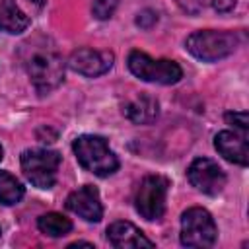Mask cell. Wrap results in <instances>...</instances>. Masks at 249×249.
Instances as JSON below:
<instances>
[{"instance_id":"obj_22","label":"cell","mask_w":249,"mask_h":249,"mask_svg":"<svg viewBox=\"0 0 249 249\" xmlns=\"http://www.w3.org/2000/svg\"><path fill=\"white\" fill-rule=\"evenodd\" d=\"M74 247H93V245L88 243V241H76V243H70L68 245V249H74Z\"/></svg>"},{"instance_id":"obj_23","label":"cell","mask_w":249,"mask_h":249,"mask_svg":"<svg viewBox=\"0 0 249 249\" xmlns=\"http://www.w3.org/2000/svg\"><path fill=\"white\" fill-rule=\"evenodd\" d=\"M29 2H31V4H35L37 8H41V6L45 4V0H29Z\"/></svg>"},{"instance_id":"obj_8","label":"cell","mask_w":249,"mask_h":249,"mask_svg":"<svg viewBox=\"0 0 249 249\" xmlns=\"http://www.w3.org/2000/svg\"><path fill=\"white\" fill-rule=\"evenodd\" d=\"M187 177L189 183L208 195V196H216L222 193V189L226 187V173L224 169L210 158H196L191 161L189 169H187Z\"/></svg>"},{"instance_id":"obj_24","label":"cell","mask_w":249,"mask_h":249,"mask_svg":"<svg viewBox=\"0 0 249 249\" xmlns=\"http://www.w3.org/2000/svg\"><path fill=\"white\" fill-rule=\"evenodd\" d=\"M2 158H4V150H2V146H0V161H2Z\"/></svg>"},{"instance_id":"obj_19","label":"cell","mask_w":249,"mask_h":249,"mask_svg":"<svg viewBox=\"0 0 249 249\" xmlns=\"http://www.w3.org/2000/svg\"><path fill=\"white\" fill-rule=\"evenodd\" d=\"M156 21H158V14L154 10H142L136 18V25H140L142 29H150Z\"/></svg>"},{"instance_id":"obj_20","label":"cell","mask_w":249,"mask_h":249,"mask_svg":"<svg viewBox=\"0 0 249 249\" xmlns=\"http://www.w3.org/2000/svg\"><path fill=\"white\" fill-rule=\"evenodd\" d=\"M235 2H237V0H210L212 8H214L216 12H230V10H233Z\"/></svg>"},{"instance_id":"obj_10","label":"cell","mask_w":249,"mask_h":249,"mask_svg":"<svg viewBox=\"0 0 249 249\" xmlns=\"http://www.w3.org/2000/svg\"><path fill=\"white\" fill-rule=\"evenodd\" d=\"M66 208L86 222H99L103 216V204L99 198V191L91 185H84L72 191L66 198Z\"/></svg>"},{"instance_id":"obj_13","label":"cell","mask_w":249,"mask_h":249,"mask_svg":"<svg viewBox=\"0 0 249 249\" xmlns=\"http://www.w3.org/2000/svg\"><path fill=\"white\" fill-rule=\"evenodd\" d=\"M124 117L134 124H150L160 115V103L148 93H140L123 105Z\"/></svg>"},{"instance_id":"obj_7","label":"cell","mask_w":249,"mask_h":249,"mask_svg":"<svg viewBox=\"0 0 249 249\" xmlns=\"http://www.w3.org/2000/svg\"><path fill=\"white\" fill-rule=\"evenodd\" d=\"M169 179L163 175H148L140 181L134 195V208L144 220H160L165 212Z\"/></svg>"},{"instance_id":"obj_16","label":"cell","mask_w":249,"mask_h":249,"mask_svg":"<svg viewBox=\"0 0 249 249\" xmlns=\"http://www.w3.org/2000/svg\"><path fill=\"white\" fill-rule=\"evenodd\" d=\"M25 195V187L8 171H0V204H18Z\"/></svg>"},{"instance_id":"obj_1","label":"cell","mask_w":249,"mask_h":249,"mask_svg":"<svg viewBox=\"0 0 249 249\" xmlns=\"http://www.w3.org/2000/svg\"><path fill=\"white\" fill-rule=\"evenodd\" d=\"M78 163L97 177L113 175L119 169V158L109 148L107 140L97 134H82L72 142Z\"/></svg>"},{"instance_id":"obj_14","label":"cell","mask_w":249,"mask_h":249,"mask_svg":"<svg viewBox=\"0 0 249 249\" xmlns=\"http://www.w3.org/2000/svg\"><path fill=\"white\" fill-rule=\"evenodd\" d=\"M29 18L19 10L16 0H0V29L12 35L25 31Z\"/></svg>"},{"instance_id":"obj_18","label":"cell","mask_w":249,"mask_h":249,"mask_svg":"<svg viewBox=\"0 0 249 249\" xmlns=\"http://www.w3.org/2000/svg\"><path fill=\"white\" fill-rule=\"evenodd\" d=\"M224 119H226L228 124L235 126L241 132H247L249 130V115L245 111H230V113H226Z\"/></svg>"},{"instance_id":"obj_5","label":"cell","mask_w":249,"mask_h":249,"mask_svg":"<svg viewBox=\"0 0 249 249\" xmlns=\"http://www.w3.org/2000/svg\"><path fill=\"white\" fill-rule=\"evenodd\" d=\"M60 154L49 148H29L21 154V171L37 189H51L56 183Z\"/></svg>"},{"instance_id":"obj_15","label":"cell","mask_w":249,"mask_h":249,"mask_svg":"<svg viewBox=\"0 0 249 249\" xmlns=\"http://www.w3.org/2000/svg\"><path fill=\"white\" fill-rule=\"evenodd\" d=\"M37 228H39L41 233H45L49 237H62V235L70 233L72 222L66 216L58 214V212H47V214L39 216Z\"/></svg>"},{"instance_id":"obj_21","label":"cell","mask_w":249,"mask_h":249,"mask_svg":"<svg viewBox=\"0 0 249 249\" xmlns=\"http://www.w3.org/2000/svg\"><path fill=\"white\" fill-rule=\"evenodd\" d=\"M177 4H179L183 10L191 12V14H195V12L200 10V0H177Z\"/></svg>"},{"instance_id":"obj_11","label":"cell","mask_w":249,"mask_h":249,"mask_svg":"<svg viewBox=\"0 0 249 249\" xmlns=\"http://www.w3.org/2000/svg\"><path fill=\"white\" fill-rule=\"evenodd\" d=\"M214 148L218 154L237 165H247L249 161V148H247V134L241 130H220L214 136Z\"/></svg>"},{"instance_id":"obj_4","label":"cell","mask_w":249,"mask_h":249,"mask_svg":"<svg viewBox=\"0 0 249 249\" xmlns=\"http://www.w3.org/2000/svg\"><path fill=\"white\" fill-rule=\"evenodd\" d=\"M126 62H128V70L142 82L171 86L183 78V70L175 60L152 58L150 54H146L142 51H132L128 54Z\"/></svg>"},{"instance_id":"obj_12","label":"cell","mask_w":249,"mask_h":249,"mask_svg":"<svg viewBox=\"0 0 249 249\" xmlns=\"http://www.w3.org/2000/svg\"><path fill=\"white\" fill-rule=\"evenodd\" d=\"M107 239L117 249H138V247H154V241L148 239L142 230H138L134 224L119 220L113 222L107 228Z\"/></svg>"},{"instance_id":"obj_2","label":"cell","mask_w":249,"mask_h":249,"mask_svg":"<svg viewBox=\"0 0 249 249\" xmlns=\"http://www.w3.org/2000/svg\"><path fill=\"white\" fill-rule=\"evenodd\" d=\"M25 70L29 74V80L41 93L58 88L60 82L64 80L62 56L51 47H41V49L35 47L25 58Z\"/></svg>"},{"instance_id":"obj_6","label":"cell","mask_w":249,"mask_h":249,"mask_svg":"<svg viewBox=\"0 0 249 249\" xmlns=\"http://www.w3.org/2000/svg\"><path fill=\"white\" fill-rule=\"evenodd\" d=\"M218 237V228L212 214L200 206L187 208L181 216V243L185 247H212Z\"/></svg>"},{"instance_id":"obj_17","label":"cell","mask_w":249,"mask_h":249,"mask_svg":"<svg viewBox=\"0 0 249 249\" xmlns=\"http://www.w3.org/2000/svg\"><path fill=\"white\" fill-rule=\"evenodd\" d=\"M119 0H93L91 12L97 19H109L117 10Z\"/></svg>"},{"instance_id":"obj_3","label":"cell","mask_w":249,"mask_h":249,"mask_svg":"<svg viewBox=\"0 0 249 249\" xmlns=\"http://www.w3.org/2000/svg\"><path fill=\"white\" fill-rule=\"evenodd\" d=\"M185 47L195 58H198L202 62H216L220 58L230 56L235 51L237 35L231 31L200 29L187 37Z\"/></svg>"},{"instance_id":"obj_9","label":"cell","mask_w":249,"mask_h":249,"mask_svg":"<svg viewBox=\"0 0 249 249\" xmlns=\"http://www.w3.org/2000/svg\"><path fill=\"white\" fill-rule=\"evenodd\" d=\"M113 60H115V56L109 51H97V49H86L84 47V49H78L70 54L68 66L82 76L97 78V76L111 70Z\"/></svg>"}]
</instances>
